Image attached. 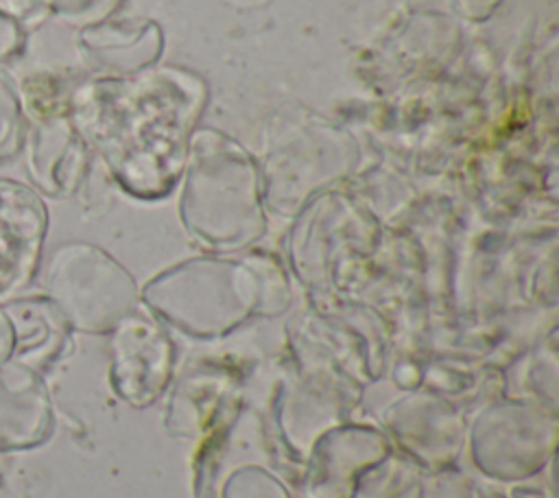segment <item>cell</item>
Instances as JSON below:
<instances>
[{"label":"cell","instance_id":"6da1fadb","mask_svg":"<svg viewBox=\"0 0 559 498\" xmlns=\"http://www.w3.org/2000/svg\"><path fill=\"white\" fill-rule=\"evenodd\" d=\"M170 74L100 83L79 103V122L118 181L138 197L168 192L183 164V142L148 131L153 122L192 116V96Z\"/></svg>","mask_w":559,"mask_h":498},{"label":"cell","instance_id":"7a4b0ae2","mask_svg":"<svg viewBox=\"0 0 559 498\" xmlns=\"http://www.w3.org/2000/svg\"><path fill=\"white\" fill-rule=\"evenodd\" d=\"M46 297L68 328L90 334L111 332L138 306L133 277L90 242L55 249L46 269Z\"/></svg>","mask_w":559,"mask_h":498},{"label":"cell","instance_id":"3957f363","mask_svg":"<svg viewBox=\"0 0 559 498\" xmlns=\"http://www.w3.org/2000/svg\"><path fill=\"white\" fill-rule=\"evenodd\" d=\"M175 347L168 334L140 315L124 317L111 330L109 380L118 398L131 406L153 404L170 382Z\"/></svg>","mask_w":559,"mask_h":498},{"label":"cell","instance_id":"277c9868","mask_svg":"<svg viewBox=\"0 0 559 498\" xmlns=\"http://www.w3.org/2000/svg\"><path fill=\"white\" fill-rule=\"evenodd\" d=\"M46 229L48 210L41 197L17 179L0 177V297L33 280Z\"/></svg>","mask_w":559,"mask_h":498},{"label":"cell","instance_id":"5b68a950","mask_svg":"<svg viewBox=\"0 0 559 498\" xmlns=\"http://www.w3.org/2000/svg\"><path fill=\"white\" fill-rule=\"evenodd\" d=\"M52 430V404L37 369L0 365V452L39 446Z\"/></svg>","mask_w":559,"mask_h":498},{"label":"cell","instance_id":"8992f818","mask_svg":"<svg viewBox=\"0 0 559 498\" xmlns=\"http://www.w3.org/2000/svg\"><path fill=\"white\" fill-rule=\"evenodd\" d=\"M81 144L63 124H44L28 135L26 164L39 190L61 197L74 190L81 177Z\"/></svg>","mask_w":559,"mask_h":498},{"label":"cell","instance_id":"52a82bcc","mask_svg":"<svg viewBox=\"0 0 559 498\" xmlns=\"http://www.w3.org/2000/svg\"><path fill=\"white\" fill-rule=\"evenodd\" d=\"M4 308L15 328V360L35 369V365L52 360L59 354L68 336V323L48 297L13 299Z\"/></svg>","mask_w":559,"mask_h":498},{"label":"cell","instance_id":"ba28073f","mask_svg":"<svg viewBox=\"0 0 559 498\" xmlns=\"http://www.w3.org/2000/svg\"><path fill=\"white\" fill-rule=\"evenodd\" d=\"M22 107L17 92L0 70V162L11 159L22 146Z\"/></svg>","mask_w":559,"mask_h":498},{"label":"cell","instance_id":"9c48e42d","mask_svg":"<svg viewBox=\"0 0 559 498\" xmlns=\"http://www.w3.org/2000/svg\"><path fill=\"white\" fill-rule=\"evenodd\" d=\"M15 328L13 321L4 308V304H0V365L7 360H15Z\"/></svg>","mask_w":559,"mask_h":498}]
</instances>
